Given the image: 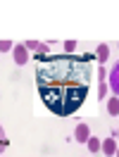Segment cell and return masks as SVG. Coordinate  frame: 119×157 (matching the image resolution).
Returning <instances> with one entry per match:
<instances>
[{
	"mask_svg": "<svg viewBox=\"0 0 119 157\" xmlns=\"http://www.w3.org/2000/svg\"><path fill=\"white\" fill-rule=\"evenodd\" d=\"M93 55H48L36 64V86L43 105L57 114L71 117L86 102L93 78Z\"/></svg>",
	"mask_w": 119,
	"mask_h": 157,
	"instance_id": "6da1fadb",
	"label": "cell"
},
{
	"mask_svg": "<svg viewBox=\"0 0 119 157\" xmlns=\"http://www.w3.org/2000/svg\"><path fill=\"white\" fill-rule=\"evenodd\" d=\"M105 83H107V90H112V95L119 98V64L107 71V78H105Z\"/></svg>",
	"mask_w": 119,
	"mask_h": 157,
	"instance_id": "7a4b0ae2",
	"label": "cell"
},
{
	"mask_svg": "<svg viewBox=\"0 0 119 157\" xmlns=\"http://www.w3.org/2000/svg\"><path fill=\"white\" fill-rule=\"evenodd\" d=\"M12 57H14V62H17V64H26V62H29V50L24 48V43H14V45H12Z\"/></svg>",
	"mask_w": 119,
	"mask_h": 157,
	"instance_id": "3957f363",
	"label": "cell"
},
{
	"mask_svg": "<svg viewBox=\"0 0 119 157\" xmlns=\"http://www.w3.org/2000/svg\"><path fill=\"white\" fill-rule=\"evenodd\" d=\"M24 48L29 50V52L40 55V57H48V55H50V48L45 45V43H40V40H26V43H24Z\"/></svg>",
	"mask_w": 119,
	"mask_h": 157,
	"instance_id": "277c9868",
	"label": "cell"
},
{
	"mask_svg": "<svg viewBox=\"0 0 119 157\" xmlns=\"http://www.w3.org/2000/svg\"><path fill=\"white\" fill-rule=\"evenodd\" d=\"M74 138H76V143H86L90 138V126L86 124V121H81L79 126H76V131H74Z\"/></svg>",
	"mask_w": 119,
	"mask_h": 157,
	"instance_id": "5b68a950",
	"label": "cell"
},
{
	"mask_svg": "<svg viewBox=\"0 0 119 157\" xmlns=\"http://www.w3.org/2000/svg\"><path fill=\"white\" fill-rule=\"evenodd\" d=\"M105 78H107V71L105 67L98 69V98H105L107 95V83H105Z\"/></svg>",
	"mask_w": 119,
	"mask_h": 157,
	"instance_id": "8992f818",
	"label": "cell"
},
{
	"mask_svg": "<svg viewBox=\"0 0 119 157\" xmlns=\"http://www.w3.org/2000/svg\"><path fill=\"white\" fill-rule=\"evenodd\" d=\"M100 150H102V152H105L107 157H114V155H117V140H114V138L100 140Z\"/></svg>",
	"mask_w": 119,
	"mask_h": 157,
	"instance_id": "52a82bcc",
	"label": "cell"
},
{
	"mask_svg": "<svg viewBox=\"0 0 119 157\" xmlns=\"http://www.w3.org/2000/svg\"><path fill=\"white\" fill-rule=\"evenodd\" d=\"M107 59H109V45H107V43H100V45H98V62H100V64H105Z\"/></svg>",
	"mask_w": 119,
	"mask_h": 157,
	"instance_id": "ba28073f",
	"label": "cell"
},
{
	"mask_svg": "<svg viewBox=\"0 0 119 157\" xmlns=\"http://www.w3.org/2000/svg\"><path fill=\"white\" fill-rule=\"evenodd\" d=\"M107 112L112 114V117H117V114H119V98L112 95V98L107 100Z\"/></svg>",
	"mask_w": 119,
	"mask_h": 157,
	"instance_id": "9c48e42d",
	"label": "cell"
},
{
	"mask_svg": "<svg viewBox=\"0 0 119 157\" xmlns=\"http://www.w3.org/2000/svg\"><path fill=\"white\" fill-rule=\"evenodd\" d=\"M86 145H88V150H90V152H100V138L90 136L88 140H86Z\"/></svg>",
	"mask_w": 119,
	"mask_h": 157,
	"instance_id": "30bf717a",
	"label": "cell"
},
{
	"mask_svg": "<svg viewBox=\"0 0 119 157\" xmlns=\"http://www.w3.org/2000/svg\"><path fill=\"white\" fill-rule=\"evenodd\" d=\"M64 50H67L64 55H74L76 52V40H64Z\"/></svg>",
	"mask_w": 119,
	"mask_h": 157,
	"instance_id": "8fae6325",
	"label": "cell"
},
{
	"mask_svg": "<svg viewBox=\"0 0 119 157\" xmlns=\"http://www.w3.org/2000/svg\"><path fill=\"white\" fill-rule=\"evenodd\" d=\"M12 45H14L12 40H0V52H10Z\"/></svg>",
	"mask_w": 119,
	"mask_h": 157,
	"instance_id": "7c38bea8",
	"label": "cell"
},
{
	"mask_svg": "<svg viewBox=\"0 0 119 157\" xmlns=\"http://www.w3.org/2000/svg\"><path fill=\"white\" fill-rule=\"evenodd\" d=\"M0 143H5V128L0 126Z\"/></svg>",
	"mask_w": 119,
	"mask_h": 157,
	"instance_id": "4fadbf2b",
	"label": "cell"
},
{
	"mask_svg": "<svg viewBox=\"0 0 119 157\" xmlns=\"http://www.w3.org/2000/svg\"><path fill=\"white\" fill-rule=\"evenodd\" d=\"M5 145H7V143H0V157H2V152H5Z\"/></svg>",
	"mask_w": 119,
	"mask_h": 157,
	"instance_id": "5bb4252c",
	"label": "cell"
}]
</instances>
